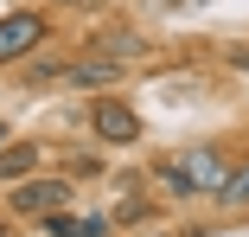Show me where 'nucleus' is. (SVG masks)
<instances>
[{
  "mask_svg": "<svg viewBox=\"0 0 249 237\" xmlns=\"http://www.w3.org/2000/svg\"><path fill=\"white\" fill-rule=\"evenodd\" d=\"M64 90H96V83H122V64L115 58H77V64H64V77H58Z\"/></svg>",
  "mask_w": 249,
  "mask_h": 237,
  "instance_id": "5",
  "label": "nucleus"
},
{
  "mask_svg": "<svg viewBox=\"0 0 249 237\" xmlns=\"http://www.w3.org/2000/svg\"><path fill=\"white\" fill-rule=\"evenodd\" d=\"M58 77H64V64H52V58H38V64H32V58H26V90H38V83H58Z\"/></svg>",
  "mask_w": 249,
  "mask_h": 237,
  "instance_id": "11",
  "label": "nucleus"
},
{
  "mask_svg": "<svg viewBox=\"0 0 249 237\" xmlns=\"http://www.w3.org/2000/svg\"><path fill=\"white\" fill-rule=\"evenodd\" d=\"M0 237H13V224H7V218H0Z\"/></svg>",
  "mask_w": 249,
  "mask_h": 237,
  "instance_id": "16",
  "label": "nucleus"
},
{
  "mask_svg": "<svg viewBox=\"0 0 249 237\" xmlns=\"http://www.w3.org/2000/svg\"><path fill=\"white\" fill-rule=\"evenodd\" d=\"M38 224H45V237H77V218H71V205H58V212H45Z\"/></svg>",
  "mask_w": 249,
  "mask_h": 237,
  "instance_id": "12",
  "label": "nucleus"
},
{
  "mask_svg": "<svg viewBox=\"0 0 249 237\" xmlns=\"http://www.w3.org/2000/svg\"><path fill=\"white\" fill-rule=\"evenodd\" d=\"M45 32H52V13H38V7H13V13H0V71L7 64H26Z\"/></svg>",
  "mask_w": 249,
  "mask_h": 237,
  "instance_id": "2",
  "label": "nucleus"
},
{
  "mask_svg": "<svg viewBox=\"0 0 249 237\" xmlns=\"http://www.w3.org/2000/svg\"><path fill=\"white\" fill-rule=\"evenodd\" d=\"M109 231H115L109 218H77V237H109Z\"/></svg>",
  "mask_w": 249,
  "mask_h": 237,
  "instance_id": "13",
  "label": "nucleus"
},
{
  "mask_svg": "<svg viewBox=\"0 0 249 237\" xmlns=\"http://www.w3.org/2000/svg\"><path fill=\"white\" fill-rule=\"evenodd\" d=\"M89 135L103 141V148H134V141H141V116H134V103H122V97H96V103H89Z\"/></svg>",
  "mask_w": 249,
  "mask_h": 237,
  "instance_id": "3",
  "label": "nucleus"
},
{
  "mask_svg": "<svg viewBox=\"0 0 249 237\" xmlns=\"http://www.w3.org/2000/svg\"><path fill=\"white\" fill-rule=\"evenodd\" d=\"M7 141H13V128H7V122H0V148H7Z\"/></svg>",
  "mask_w": 249,
  "mask_h": 237,
  "instance_id": "14",
  "label": "nucleus"
},
{
  "mask_svg": "<svg viewBox=\"0 0 249 237\" xmlns=\"http://www.w3.org/2000/svg\"><path fill=\"white\" fill-rule=\"evenodd\" d=\"M71 173H26V179H13L7 186V212L13 218H45V212H58V205H71Z\"/></svg>",
  "mask_w": 249,
  "mask_h": 237,
  "instance_id": "1",
  "label": "nucleus"
},
{
  "mask_svg": "<svg viewBox=\"0 0 249 237\" xmlns=\"http://www.w3.org/2000/svg\"><path fill=\"white\" fill-rule=\"evenodd\" d=\"M179 167H185V179L198 186V199H211V193H217V179L230 173L224 148H211V141H205V148H192V154H179Z\"/></svg>",
  "mask_w": 249,
  "mask_h": 237,
  "instance_id": "4",
  "label": "nucleus"
},
{
  "mask_svg": "<svg viewBox=\"0 0 249 237\" xmlns=\"http://www.w3.org/2000/svg\"><path fill=\"white\" fill-rule=\"evenodd\" d=\"M147 218H154V199H122L109 224H147Z\"/></svg>",
  "mask_w": 249,
  "mask_h": 237,
  "instance_id": "10",
  "label": "nucleus"
},
{
  "mask_svg": "<svg viewBox=\"0 0 249 237\" xmlns=\"http://www.w3.org/2000/svg\"><path fill=\"white\" fill-rule=\"evenodd\" d=\"M58 7H77V0H58Z\"/></svg>",
  "mask_w": 249,
  "mask_h": 237,
  "instance_id": "17",
  "label": "nucleus"
},
{
  "mask_svg": "<svg viewBox=\"0 0 249 237\" xmlns=\"http://www.w3.org/2000/svg\"><path fill=\"white\" fill-rule=\"evenodd\" d=\"M211 199H217V212H249V160L230 167V173L217 179V193H211Z\"/></svg>",
  "mask_w": 249,
  "mask_h": 237,
  "instance_id": "8",
  "label": "nucleus"
},
{
  "mask_svg": "<svg viewBox=\"0 0 249 237\" xmlns=\"http://www.w3.org/2000/svg\"><path fill=\"white\" fill-rule=\"evenodd\" d=\"M147 179H154V186H160V199H173V205H192V199H198V186L185 179V167H179V160H160Z\"/></svg>",
  "mask_w": 249,
  "mask_h": 237,
  "instance_id": "7",
  "label": "nucleus"
},
{
  "mask_svg": "<svg viewBox=\"0 0 249 237\" xmlns=\"http://www.w3.org/2000/svg\"><path fill=\"white\" fill-rule=\"evenodd\" d=\"M26 173H38V141H7L0 148V186H13Z\"/></svg>",
  "mask_w": 249,
  "mask_h": 237,
  "instance_id": "6",
  "label": "nucleus"
},
{
  "mask_svg": "<svg viewBox=\"0 0 249 237\" xmlns=\"http://www.w3.org/2000/svg\"><path fill=\"white\" fill-rule=\"evenodd\" d=\"M96 58H115V64H128V58H147V39H134V32H103L96 39Z\"/></svg>",
  "mask_w": 249,
  "mask_h": 237,
  "instance_id": "9",
  "label": "nucleus"
},
{
  "mask_svg": "<svg viewBox=\"0 0 249 237\" xmlns=\"http://www.w3.org/2000/svg\"><path fill=\"white\" fill-rule=\"evenodd\" d=\"M128 237H166V231H128Z\"/></svg>",
  "mask_w": 249,
  "mask_h": 237,
  "instance_id": "15",
  "label": "nucleus"
}]
</instances>
